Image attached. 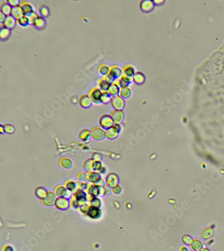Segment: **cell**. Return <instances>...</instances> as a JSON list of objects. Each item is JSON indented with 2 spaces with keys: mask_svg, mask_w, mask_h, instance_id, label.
<instances>
[{
  "mask_svg": "<svg viewBox=\"0 0 224 251\" xmlns=\"http://www.w3.org/2000/svg\"><path fill=\"white\" fill-rule=\"evenodd\" d=\"M122 71V73L120 79L127 84L131 83L133 81V76L135 73L134 67L131 65H127L123 67Z\"/></svg>",
  "mask_w": 224,
  "mask_h": 251,
  "instance_id": "cell-1",
  "label": "cell"
},
{
  "mask_svg": "<svg viewBox=\"0 0 224 251\" xmlns=\"http://www.w3.org/2000/svg\"><path fill=\"white\" fill-rule=\"evenodd\" d=\"M121 129H122V127H121L120 124L114 123L111 127L105 130L106 137L110 140H113L118 136Z\"/></svg>",
  "mask_w": 224,
  "mask_h": 251,
  "instance_id": "cell-2",
  "label": "cell"
},
{
  "mask_svg": "<svg viewBox=\"0 0 224 251\" xmlns=\"http://www.w3.org/2000/svg\"><path fill=\"white\" fill-rule=\"evenodd\" d=\"M110 103L112 107L114 108V109L122 110L125 106V100L124 99H123L122 97H120V96L118 95L111 97Z\"/></svg>",
  "mask_w": 224,
  "mask_h": 251,
  "instance_id": "cell-3",
  "label": "cell"
},
{
  "mask_svg": "<svg viewBox=\"0 0 224 251\" xmlns=\"http://www.w3.org/2000/svg\"><path fill=\"white\" fill-rule=\"evenodd\" d=\"M91 136L95 140H102L106 137L105 130L99 127H94L90 130Z\"/></svg>",
  "mask_w": 224,
  "mask_h": 251,
  "instance_id": "cell-4",
  "label": "cell"
},
{
  "mask_svg": "<svg viewBox=\"0 0 224 251\" xmlns=\"http://www.w3.org/2000/svg\"><path fill=\"white\" fill-rule=\"evenodd\" d=\"M101 94L102 91L100 90L97 86H96V87L91 88L89 90V96L91 101L95 104H99L101 103L100 99H101Z\"/></svg>",
  "mask_w": 224,
  "mask_h": 251,
  "instance_id": "cell-5",
  "label": "cell"
},
{
  "mask_svg": "<svg viewBox=\"0 0 224 251\" xmlns=\"http://www.w3.org/2000/svg\"><path fill=\"white\" fill-rule=\"evenodd\" d=\"M99 122L100 126L104 129H108L114 124L113 121L111 117V116L107 115V114H105V115L101 116Z\"/></svg>",
  "mask_w": 224,
  "mask_h": 251,
  "instance_id": "cell-6",
  "label": "cell"
},
{
  "mask_svg": "<svg viewBox=\"0 0 224 251\" xmlns=\"http://www.w3.org/2000/svg\"><path fill=\"white\" fill-rule=\"evenodd\" d=\"M54 206L61 210H67L70 206V200L66 198L58 197L54 202Z\"/></svg>",
  "mask_w": 224,
  "mask_h": 251,
  "instance_id": "cell-7",
  "label": "cell"
},
{
  "mask_svg": "<svg viewBox=\"0 0 224 251\" xmlns=\"http://www.w3.org/2000/svg\"><path fill=\"white\" fill-rule=\"evenodd\" d=\"M55 194L52 191H48L46 195L45 196L44 198L41 200V202L44 205L46 206H52L54 205V202L56 199Z\"/></svg>",
  "mask_w": 224,
  "mask_h": 251,
  "instance_id": "cell-8",
  "label": "cell"
},
{
  "mask_svg": "<svg viewBox=\"0 0 224 251\" xmlns=\"http://www.w3.org/2000/svg\"><path fill=\"white\" fill-rule=\"evenodd\" d=\"M54 194L56 196L61 198H69L71 196V192L68 191L67 188H65V186H58L54 189Z\"/></svg>",
  "mask_w": 224,
  "mask_h": 251,
  "instance_id": "cell-9",
  "label": "cell"
},
{
  "mask_svg": "<svg viewBox=\"0 0 224 251\" xmlns=\"http://www.w3.org/2000/svg\"><path fill=\"white\" fill-rule=\"evenodd\" d=\"M110 116L113 121L114 123H118L120 124L122 123L124 118V113L122 110H118V109H114L110 113Z\"/></svg>",
  "mask_w": 224,
  "mask_h": 251,
  "instance_id": "cell-10",
  "label": "cell"
},
{
  "mask_svg": "<svg viewBox=\"0 0 224 251\" xmlns=\"http://www.w3.org/2000/svg\"><path fill=\"white\" fill-rule=\"evenodd\" d=\"M155 4L152 0H142L140 2L141 10L144 12H149L154 8Z\"/></svg>",
  "mask_w": 224,
  "mask_h": 251,
  "instance_id": "cell-11",
  "label": "cell"
},
{
  "mask_svg": "<svg viewBox=\"0 0 224 251\" xmlns=\"http://www.w3.org/2000/svg\"><path fill=\"white\" fill-rule=\"evenodd\" d=\"M31 23L36 28L38 29L44 28L46 26L44 18L40 15H36V16L34 18V19L32 20Z\"/></svg>",
  "mask_w": 224,
  "mask_h": 251,
  "instance_id": "cell-12",
  "label": "cell"
},
{
  "mask_svg": "<svg viewBox=\"0 0 224 251\" xmlns=\"http://www.w3.org/2000/svg\"><path fill=\"white\" fill-rule=\"evenodd\" d=\"M122 68L118 65H113L109 67V71L108 74H110L114 79L120 78L121 75H122Z\"/></svg>",
  "mask_w": 224,
  "mask_h": 251,
  "instance_id": "cell-13",
  "label": "cell"
},
{
  "mask_svg": "<svg viewBox=\"0 0 224 251\" xmlns=\"http://www.w3.org/2000/svg\"><path fill=\"white\" fill-rule=\"evenodd\" d=\"M87 215L91 218L97 219L101 216V212L99 208L92 206L91 205L87 213Z\"/></svg>",
  "mask_w": 224,
  "mask_h": 251,
  "instance_id": "cell-14",
  "label": "cell"
},
{
  "mask_svg": "<svg viewBox=\"0 0 224 251\" xmlns=\"http://www.w3.org/2000/svg\"><path fill=\"white\" fill-rule=\"evenodd\" d=\"M79 103L83 108H89L92 104V101L89 95H83L79 98Z\"/></svg>",
  "mask_w": 224,
  "mask_h": 251,
  "instance_id": "cell-15",
  "label": "cell"
},
{
  "mask_svg": "<svg viewBox=\"0 0 224 251\" xmlns=\"http://www.w3.org/2000/svg\"><path fill=\"white\" fill-rule=\"evenodd\" d=\"M118 176L115 173H109L106 177V185L109 188H113L118 184Z\"/></svg>",
  "mask_w": 224,
  "mask_h": 251,
  "instance_id": "cell-16",
  "label": "cell"
},
{
  "mask_svg": "<svg viewBox=\"0 0 224 251\" xmlns=\"http://www.w3.org/2000/svg\"><path fill=\"white\" fill-rule=\"evenodd\" d=\"M17 20L15 19V18H13L12 15H9L6 16L5 20H4V21L3 22V25L6 28H8V29H12L13 27L15 26V22H16Z\"/></svg>",
  "mask_w": 224,
  "mask_h": 251,
  "instance_id": "cell-17",
  "label": "cell"
},
{
  "mask_svg": "<svg viewBox=\"0 0 224 251\" xmlns=\"http://www.w3.org/2000/svg\"><path fill=\"white\" fill-rule=\"evenodd\" d=\"M100 178V175L98 172L90 171L86 173V180L91 183H94L96 180Z\"/></svg>",
  "mask_w": 224,
  "mask_h": 251,
  "instance_id": "cell-18",
  "label": "cell"
},
{
  "mask_svg": "<svg viewBox=\"0 0 224 251\" xmlns=\"http://www.w3.org/2000/svg\"><path fill=\"white\" fill-rule=\"evenodd\" d=\"M133 81L135 83L138 84H142L144 83L145 76L142 72L140 71L135 72L133 76Z\"/></svg>",
  "mask_w": 224,
  "mask_h": 251,
  "instance_id": "cell-19",
  "label": "cell"
},
{
  "mask_svg": "<svg viewBox=\"0 0 224 251\" xmlns=\"http://www.w3.org/2000/svg\"><path fill=\"white\" fill-rule=\"evenodd\" d=\"M107 92L108 93L111 97L118 95L119 92H120V86H118L114 82H113V83L110 84Z\"/></svg>",
  "mask_w": 224,
  "mask_h": 251,
  "instance_id": "cell-20",
  "label": "cell"
},
{
  "mask_svg": "<svg viewBox=\"0 0 224 251\" xmlns=\"http://www.w3.org/2000/svg\"><path fill=\"white\" fill-rule=\"evenodd\" d=\"M11 34L10 29H8L4 26L1 25L0 26V39L1 40H6L10 37Z\"/></svg>",
  "mask_w": 224,
  "mask_h": 251,
  "instance_id": "cell-21",
  "label": "cell"
},
{
  "mask_svg": "<svg viewBox=\"0 0 224 251\" xmlns=\"http://www.w3.org/2000/svg\"><path fill=\"white\" fill-rule=\"evenodd\" d=\"M11 15H12L13 18H15V19H18V18L22 17L23 15V12L20 6H15V7H11Z\"/></svg>",
  "mask_w": 224,
  "mask_h": 251,
  "instance_id": "cell-22",
  "label": "cell"
},
{
  "mask_svg": "<svg viewBox=\"0 0 224 251\" xmlns=\"http://www.w3.org/2000/svg\"><path fill=\"white\" fill-rule=\"evenodd\" d=\"M131 89H130L129 86H123V87L120 88V92H119V95L122 97L123 99H127L129 98L131 95Z\"/></svg>",
  "mask_w": 224,
  "mask_h": 251,
  "instance_id": "cell-23",
  "label": "cell"
},
{
  "mask_svg": "<svg viewBox=\"0 0 224 251\" xmlns=\"http://www.w3.org/2000/svg\"><path fill=\"white\" fill-rule=\"evenodd\" d=\"M0 10L5 14L6 16L11 14V7L7 1H4L1 5H0Z\"/></svg>",
  "mask_w": 224,
  "mask_h": 251,
  "instance_id": "cell-24",
  "label": "cell"
},
{
  "mask_svg": "<svg viewBox=\"0 0 224 251\" xmlns=\"http://www.w3.org/2000/svg\"><path fill=\"white\" fill-rule=\"evenodd\" d=\"M97 87L99 88L100 90H101L102 92L103 91H107V89H108L109 85H110V84L109 83H107V81H105L104 79H100L98 80L97 81Z\"/></svg>",
  "mask_w": 224,
  "mask_h": 251,
  "instance_id": "cell-25",
  "label": "cell"
},
{
  "mask_svg": "<svg viewBox=\"0 0 224 251\" xmlns=\"http://www.w3.org/2000/svg\"><path fill=\"white\" fill-rule=\"evenodd\" d=\"M65 187L70 192H75L77 191V182L68 180L65 182Z\"/></svg>",
  "mask_w": 224,
  "mask_h": 251,
  "instance_id": "cell-26",
  "label": "cell"
},
{
  "mask_svg": "<svg viewBox=\"0 0 224 251\" xmlns=\"http://www.w3.org/2000/svg\"><path fill=\"white\" fill-rule=\"evenodd\" d=\"M47 191H48L46 190L44 188H43V187H38L35 190V195L36 197L39 198V199L42 200V198H44L45 196L46 195Z\"/></svg>",
  "mask_w": 224,
  "mask_h": 251,
  "instance_id": "cell-27",
  "label": "cell"
},
{
  "mask_svg": "<svg viewBox=\"0 0 224 251\" xmlns=\"http://www.w3.org/2000/svg\"><path fill=\"white\" fill-rule=\"evenodd\" d=\"M59 163L64 168H70L73 165L72 161L67 157H62L59 161Z\"/></svg>",
  "mask_w": 224,
  "mask_h": 251,
  "instance_id": "cell-28",
  "label": "cell"
},
{
  "mask_svg": "<svg viewBox=\"0 0 224 251\" xmlns=\"http://www.w3.org/2000/svg\"><path fill=\"white\" fill-rule=\"evenodd\" d=\"M91 137V132L87 129H83L79 133V138L82 141H87Z\"/></svg>",
  "mask_w": 224,
  "mask_h": 251,
  "instance_id": "cell-29",
  "label": "cell"
},
{
  "mask_svg": "<svg viewBox=\"0 0 224 251\" xmlns=\"http://www.w3.org/2000/svg\"><path fill=\"white\" fill-rule=\"evenodd\" d=\"M111 98V96L109 95L107 91H103L101 96V99H100V101H101L102 103H109V102H110Z\"/></svg>",
  "mask_w": 224,
  "mask_h": 251,
  "instance_id": "cell-30",
  "label": "cell"
},
{
  "mask_svg": "<svg viewBox=\"0 0 224 251\" xmlns=\"http://www.w3.org/2000/svg\"><path fill=\"white\" fill-rule=\"evenodd\" d=\"M191 246L194 250L199 251V250H200L201 249L202 243L200 240L195 239V240H192L191 243Z\"/></svg>",
  "mask_w": 224,
  "mask_h": 251,
  "instance_id": "cell-31",
  "label": "cell"
},
{
  "mask_svg": "<svg viewBox=\"0 0 224 251\" xmlns=\"http://www.w3.org/2000/svg\"><path fill=\"white\" fill-rule=\"evenodd\" d=\"M98 71H99V74L104 75V76H106V75H107L109 73V67L106 65H105V64H101L99 67V68H98Z\"/></svg>",
  "mask_w": 224,
  "mask_h": 251,
  "instance_id": "cell-32",
  "label": "cell"
},
{
  "mask_svg": "<svg viewBox=\"0 0 224 251\" xmlns=\"http://www.w3.org/2000/svg\"><path fill=\"white\" fill-rule=\"evenodd\" d=\"M213 230L211 228H207L203 230L202 233V237L205 239H208L213 236Z\"/></svg>",
  "mask_w": 224,
  "mask_h": 251,
  "instance_id": "cell-33",
  "label": "cell"
},
{
  "mask_svg": "<svg viewBox=\"0 0 224 251\" xmlns=\"http://www.w3.org/2000/svg\"><path fill=\"white\" fill-rule=\"evenodd\" d=\"M39 11L41 14V16L44 17H47L49 15V8L44 5H41L39 8Z\"/></svg>",
  "mask_w": 224,
  "mask_h": 251,
  "instance_id": "cell-34",
  "label": "cell"
},
{
  "mask_svg": "<svg viewBox=\"0 0 224 251\" xmlns=\"http://www.w3.org/2000/svg\"><path fill=\"white\" fill-rule=\"evenodd\" d=\"M17 22L18 24L21 25V26H27V25L29 24L30 20L26 16H25V15H23L22 17H20L18 18V19H17Z\"/></svg>",
  "mask_w": 224,
  "mask_h": 251,
  "instance_id": "cell-35",
  "label": "cell"
},
{
  "mask_svg": "<svg viewBox=\"0 0 224 251\" xmlns=\"http://www.w3.org/2000/svg\"><path fill=\"white\" fill-rule=\"evenodd\" d=\"M93 162V160L92 159H89L85 162L84 165H83L85 170H86L87 172H90V170H92Z\"/></svg>",
  "mask_w": 224,
  "mask_h": 251,
  "instance_id": "cell-36",
  "label": "cell"
},
{
  "mask_svg": "<svg viewBox=\"0 0 224 251\" xmlns=\"http://www.w3.org/2000/svg\"><path fill=\"white\" fill-rule=\"evenodd\" d=\"M4 131L6 133H13L14 132V127L10 124H6L4 125Z\"/></svg>",
  "mask_w": 224,
  "mask_h": 251,
  "instance_id": "cell-37",
  "label": "cell"
},
{
  "mask_svg": "<svg viewBox=\"0 0 224 251\" xmlns=\"http://www.w3.org/2000/svg\"><path fill=\"white\" fill-rule=\"evenodd\" d=\"M102 168V164L100 161H93V165H92V170L94 171H98Z\"/></svg>",
  "mask_w": 224,
  "mask_h": 251,
  "instance_id": "cell-38",
  "label": "cell"
},
{
  "mask_svg": "<svg viewBox=\"0 0 224 251\" xmlns=\"http://www.w3.org/2000/svg\"><path fill=\"white\" fill-rule=\"evenodd\" d=\"M93 184L94 185L95 187H97V188L100 189V188H104V186H105V182L104 181V179H102L101 177H100V178L96 180V181Z\"/></svg>",
  "mask_w": 224,
  "mask_h": 251,
  "instance_id": "cell-39",
  "label": "cell"
},
{
  "mask_svg": "<svg viewBox=\"0 0 224 251\" xmlns=\"http://www.w3.org/2000/svg\"><path fill=\"white\" fill-rule=\"evenodd\" d=\"M90 204L92 206L99 208L100 206H101V201H100L99 198H97V197H95L91 201Z\"/></svg>",
  "mask_w": 224,
  "mask_h": 251,
  "instance_id": "cell-40",
  "label": "cell"
},
{
  "mask_svg": "<svg viewBox=\"0 0 224 251\" xmlns=\"http://www.w3.org/2000/svg\"><path fill=\"white\" fill-rule=\"evenodd\" d=\"M111 191L114 194H120V193L122 191V188H121L120 186L117 184L111 188Z\"/></svg>",
  "mask_w": 224,
  "mask_h": 251,
  "instance_id": "cell-41",
  "label": "cell"
},
{
  "mask_svg": "<svg viewBox=\"0 0 224 251\" xmlns=\"http://www.w3.org/2000/svg\"><path fill=\"white\" fill-rule=\"evenodd\" d=\"M182 240L184 242V243L187 244V245H191V242L193 240H192V238L189 235H185V236L182 237Z\"/></svg>",
  "mask_w": 224,
  "mask_h": 251,
  "instance_id": "cell-42",
  "label": "cell"
},
{
  "mask_svg": "<svg viewBox=\"0 0 224 251\" xmlns=\"http://www.w3.org/2000/svg\"><path fill=\"white\" fill-rule=\"evenodd\" d=\"M77 177L80 181H85V180H86V173L83 172H79L77 175Z\"/></svg>",
  "mask_w": 224,
  "mask_h": 251,
  "instance_id": "cell-43",
  "label": "cell"
},
{
  "mask_svg": "<svg viewBox=\"0 0 224 251\" xmlns=\"http://www.w3.org/2000/svg\"><path fill=\"white\" fill-rule=\"evenodd\" d=\"M103 79H104L106 81H107V83H109V84L112 83L114 81H115V79H114L113 77H112L111 75L109 74H107V75H106V76H104Z\"/></svg>",
  "mask_w": 224,
  "mask_h": 251,
  "instance_id": "cell-44",
  "label": "cell"
},
{
  "mask_svg": "<svg viewBox=\"0 0 224 251\" xmlns=\"http://www.w3.org/2000/svg\"><path fill=\"white\" fill-rule=\"evenodd\" d=\"M7 2L10 4L11 6V7H15L18 6H20V1H18V0H8V1H7Z\"/></svg>",
  "mask_w": 224,
  "mask_h": 251,
  "instance_id": "cell-45",
  "label": "cell"
},
{
  "mask_svg": "<svg viewBox=\"0 0 224 251\" xmlns=\"http://www.w3.org/2000/svg\"><path fill=\"white\" fill-rule=\"evenodd\" d=\"M2 251H14V250H13V248L12 246L7 245L4 246Z\"/></svg>",
  "mask_w": 224,
  "mask_h": 251,
  "instance_id": "cell-46",
  "label": "cell"
},
{
  "mask_svg": "<svg viewBox=\"0 0 224 251\" xmlns=\"http://www.w3.org/2000/svg\"><path fill=\"white\" fill-rule=\"evenodd\" d=\"M6 16V15L4 14V13L2 12L1 10H0V22H1L2 24H3L4 20H5Z\"/></svg>",
  "mask_w": 224,
  "mask_h": 251,
  "instance_id": "cell-47",
  "label": "cell"
},
{
  "mask_svg": "<svg viewBox=\"0 0 224 251\" xmlns=\"http://www.w3.org/2000/svg\"><path fill=\"white\" fill-rule=\"evenodd\" d=\"M106 172V168H105L104 166H102V168L99 170V173H105Z\"/></svg>",
  "mask_w": 224,
  "mask_h": 251,
  "instance_id": "cell-48",
  "label": "cell"
},
{
  "mask_svg": "<svg viewBox=\"0 0 224 251\" xmlns=\"http://www.w3.org/2000/svg\"><path fill=\"white\" fill-rule=\"evenodd\" d=\"M155 191L154 190H152V191H150V192L149 193V194H148V198H152L153 196H154V195H155Z\"/></svg>",
  "mask_w": 224,
  "mask_h": 251,
  "instance_id": "cell-49",
  "label": "cell"
},
{
  "mask_svg": "<svg viewBox=\"0 0 224 251\" xmlns=\"http://www.w3.org/2000/svg\"><path fill=\"white\" fill-rule=\"evenodd\" d=\"M4 133H5V131H4V125L0 124V134H3Z\"/></svg>",
  "mask_w": 224,
  "mask_h": 251,
  "instance_id": "cell-50",
  "label": "cell"
},
{
  "mask_svg": "<svg viewBox=\"0 0 224 251\" xmlns=\"http://www.w3.org/2000/svg\"><path fill=\"white\" fill-rule=\"evenodd\" d=\"M154 4H156V5H158V4H161L162 3H164V1H157V0H154Z\"/></svg>",
  "mask_w": 224,
  "mask_h": 251,
  "instance_id": "cell-51",
  "label": "cell"
},
{
  "mask_svg": "<svg viewBox=\"0 0 224 251\" xmlns=\"http://www.w3.org/2000/svg\"><path fill=\"white\" fill-rule=\"evenodd\" d=\"M180 251H188V248L185 246H182V248H180Z\"/></svg>",
  "mask_w": 224,
  "mask_h": 251,
  "instance_id": "cell-52",
  "label": "cell"
},
{
  "mask_svg": "<svg viewBox=\"0 0 224 251\" xmlns=\"http://www.w3.org/2000/svg\"><path fill=\"white\" fill-rule=\"evenodd\" d=\"M113 203H114V205H115V206L116 208H119V207H120V205H119V203L118 202H116V201H115V202H114Z\"/></svg>",
  "mask_w": 224,
  "mask_h": 251,
  "instance_id": "cell-53",
  "label": "cell"
},
{
  "mask_svg": "<svg viewBox=\"0 0 224 251\" xmlns=\"http://www.w3.org/2000/svg\"><path fill=\"white\" fill-rule=\"evenodd\" d=\"M131 206H132L131 204H130V203H127V204H126V207L127 208H131Z\"/></svg>",
  "mask_w": 224,
  "mask_h": 251,
  "instance_id": "cell-54",
  "label": "cell"
},
{
  "mask_svg": "<svg viewBox=\"0 0 224 251\" xmlns=\"http://www.w3.org/2000/svg\"><path fill=\"white\" fill-rule=\"evenodd\" d=\"M154 157H156V154H152L151 156H150V158H152V159H153V158H154Z\"/></svg>",
  "mask_w": 224,
  "mask_h": 251,
  "instance_id": "cell-55",
  "label": "cell"
},
{
  "mask_svg": "<svg viewBox=\"0 0 224 251\" xmlns=\"http://www.w3.org/2000/svg\"><path fill=\"white\" fill-rule=\"evenodd\" d=\"M201 251H209V249H207V248H203V249H202Z\"/></svg>",
  "mask_w": 224,
  "mask_h": 251,
  "instance_id": "cell-56",
  "label": "cell"
},
{
  "mask_svg": "<svg viewBox=\"0 0 224 251\" xmlns=\"http://www.w3.org/2000/svg\"><path fill=\"white\" fill-rule=\"evenodd\" d=\"M168 201H169V202L173 203V204H174V203H175V200H169Z\"/></svg>",
  "mask_w": 224,
  "mask_h": 251,
  "instance_id": "cell-57",
  "label": "cell"
},
{
  "mask_svg": "<svg viewBox=\"0 0 224 251\" xmlns=\"http://www.w3.org/2000/svg\"><path fill=\"white\" fill-rule=\"evenodd\" d=\"M213 240H210L209 242H208V243H207V244H208V245H210V244H211V243H213Z\"/></svg>",
  "mask_w": 224,
  "mask_h": 251,
  "instance_id": "cell-58",
  "label": "cell"
},
{
  "mask_svg": "<svg viewBox=\"0 0 224 251\" xmlns=\"http://www.w3.org/2000/svg\"><path fill=\"white\" fill-rule=\"evenodd\" d=\"M191 251H193V250H191Z\"/></svg>",
  "mask_w": 224,
  "mask_h": 251,
  "instance_id": "cell-59",
  "label": "cell"
}]
</instances>
